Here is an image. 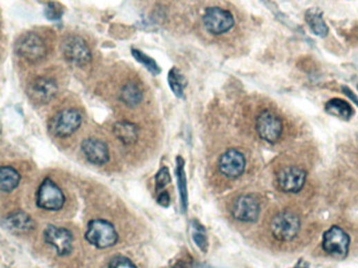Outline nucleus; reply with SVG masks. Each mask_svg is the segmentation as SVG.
I'll use <instances>...</instances> for the list:
<instances>
[{"instance_id":"nucleus-2","label":"nucleus","mask_w":358,"mask_h":268,"mask_svg":"<svg viewBox=\"0 0 358 268\" xmlns=\"http://www.w3.org/2000/svg\"><path fill=\"white\" fill-rule=\"evenodd\" d=\"M300 229V218L294 213L288 211L276 214L270 223L272 236L281 242L294 240L298 236Z\"/></svg>"},{"instance_id":"nucleus-8","label":"nucleus","mask_w":358,"mask_h":268,"mask_svg":"<svg viewBox=\"0 0 358 268\" xmlns=\"http://www.w3.org/2000/svg\"><path fill=\"white\" fill-rule=\"evenodd\" d=\"M65 202L64 194L61 189L50 178L44 180L37 194V204L39 208L48 211H59Z\"/></svg>"},{"instance_id":"nucleus-17","label":"nucleus","mask_w":358,"mask_h":268,"mask_svg":"<svg viewBox=\"0 0 358 268\" xmlns=\"http://www.w3.org/2000/svg\"><path fill=\"white\" fill-rule=\"evenodd\" d=\"M113 133L124 145H133L138 139V128L127 121L117 122L113 126Z\"/></svg>"},{"instance_id":"nucleus-20","label":"nucleus","mask_w":358,"mask_h":268,"mask_svg":"<svg viewBox=\"0 0 358 268\" xmlns=\"http://www.w3.org/2000/svg\"><path fill=\"white\" fill-rule=\"evenodd\" d=\"M325 111L329 115L339 117V119H346V121L351 119L352 115H353L351 105L341 99H332L328 101L325 105Z\"/></svg>"},{"instance_id":"nucleus-7","label":"nucleus","mask_w":358,"mask_h":268,"mask_svg":"<svg viewBox=\"0 0 358 268\" xmlns=\"http://www.w3.org/2000/svg\"><path fill=\"white\" fill-rule=\"evenodd\" d=\"M256 130L263 141L276 144L283 132V123L278 115L270 111H263L258 115Z\"/></svg>"},{"instance_id":"nucleus-25","label":"nucleus","mask_w":358,"mask_h":268,"mask_svg":"<svg viewBox=\"0 0 358 268\" xmlns=\"http://www.w3.org/2000/svg\"><path fill=\"white\" fill-rule=\"evenodd\" d=\"M109 268H138V266L124 256H115L109 262Z\"/></svg>"},{"instance_id":"nucleus-1","label":"nucleus","mask_w":358,"mask_h":268,"mask_svg":"<svg viewBox=\"0 0 358 268\" xmlns=\"http://www.w3.org/2000/svg\"><path fill=\"white\" fill-rule=\"evenodd\" d=\"M85 238L97 249H109L119 240L117 229L113 223L103 219L89 221Z\"/></svg>"},{"instance_id":"nucleus-12","label":"nucleus","mask_w":358,"mask_h":268,"mask_svg":"<svg viewBox=\"0 0 358 268\" xmlns=\"http://www.w3.org/2000/svg\"><path fill=\"white\" fill-rule=\"evenodd\" d=\"M44 240L56 249L59 256H67L73 251L74 237L68 229L64 227L48 225L44 231Z\"/></svg>"},{"instance_id":"nucleus-24","label":"nucleus","mask_w":358,"mask_h":268,"mask_svg":"<svg viewBox=\"0 0 358 268\" xmlns=\"http://www.w3.org/2000/svg\"><path fill=\"white\" fill-rule=\"evenodd\" d=\"M171 176L167 166H162V169L156 175V193L162 192L167 184H170Z\"/></svg>"},{"instance_id":"nucleus-3","label":"nucleus","mask_w":358,"mask_h":268,"mask_svg":"<svg viewBox=\"0 0 358 268\" xmlns=\"http://www.w3.org/2000/svg\"><path fill=\"white\" fill-rule=\"evenodd\" d=\"M82 123V115L77 109L59 111L50 122V131L57 137H67L75 133Z\"/></svg>"},{"instance_id":"nucleus-11","label":"nucleus","mask_w":358,"mask_h":268,"mask_svg":"<svg viewBox=\"0 0 358 268\" xmlns=\"http://www.w3.org/2000/svg\"><path fill=\"white\" fill-rule=\"evenodd\" d=\"M26 93L32 102L39 105L48 104L58 93V85L53 79L40 77L28 84Z\"/></svg>"},{"instance_id":"nucleus-26","label":"nucleus","mask_w":358,"mask_h":268,"mask_svg":"<svg viewBox=\"0 0 358 268\" xmlns=\"http://www.w3.org/2000/svg\"><path fill=\"white\" fill-rule=\"evenodd\" d=\"M156 200H158V204L164 207V208H168L171 204V197L167 191H162V192L158 193Z\"/></svg>"},{"instance_id":"nucleus-16","label":"nucleus","mask_w":358,"mask_h":268,"mask_svg":"<svg viewBox=\"0 0 358 268\" xmlns=\"http://www.w3.org/2000/svg\"><path fill=\"white\" fill-rule=\"evenodd\" d=\"M5 225L14 233H26L35 229V222L28 214L23 212L13 213L5 219Z\"/></svg>"},{"instance_id":"nucleus-14","label":"nucleus","mask_w":358,"mask_h":268,"mask_svg":"<svg viewBox=\"0 0 358 268\" xmlns=\"http://www.w3.org/2000/svg\"><path fill=\"white\" fill-rule=\"evenodd\" d=\"M306 172L299 166H286L276 176L279 188L285 193H298L304 188Z\"/></svg>"},{"instance_id":"nucleus-10","label":"nucleus","mask_w":358,"mask_h":268,"mask_svg":"<svg viewBox=\"0 0 358 268\" xmlns=\"http://www.w3.org/2000/svg\"><path fill=\"white\" fill-rule=\"evenodd\" d=\"M62 52L71 64L85 66L91 61V52L85 40L78 36H70L63 42Z\"/></svg>"},{"instance_id":"nucleus-22","label":"nucleus","mask_w":358,"mask_h":268,"mask_svg":"<svg viewBox=\"0 0 358 268\" xmlns=\"http://www.w3.org/2000/svg\"><path fill=\"white\" fill-rule=\"evenodd\" d=\"M122 102L128 107H135L142 102V93L140 86L135 83H128L122 87L121 90Z\"/></svg>"},{"instance_id":"nucleus-27","label":"nucleus","mask_w":358,"mask_h":268,"mask_svg":"<svg viewBox=\"0 0 358 268\" xmlns=\"http://www.w3.org/2000/svg\"><path fill=\"white\" fill-rule=\"evenodd\" d=\"M294 268H309L308 266L306 265V264L303 263V262H299L298 265L296 266V267Z\"/></svg>"},{"instance_id":"nucleus-13","label":"nucleus","mask_w":358,"mask_h":268,"mask_svg":"<svg viewBox=\"0 0 358 268\" xmlns=\"http://www.w3.org/2000/svg\"><path fill=\"white\" fill-rule=\"evenodd\" d=\"M245 157L236 149L227 150L219 158V171L229 180L239 178L245 171Z\"/></svg>"},{"instance_id":"nucleus-5","label":"nucleus","mask_w":358,"mask_h":268,"mask_svg":"<svg viewBox=\"0 0 358 268\" xmlns=\"http://www.w3.org/2000/svg\"><path fill=\"white\" fill-rule=\"evenodd\" d=\"M261 207L259 200L254 195H240L234 201L232 215L236 220L241 222L253 223L259 218Z\"/></svg>"},{"instance_id":"nucleus-15","label":"nucleus","mask_w":358,"mask_h":268,"mask_svg":"<svg viewBox=\"0 0 358 268\" xmlns=\"http://www.w3.org/2000/svg\"><path fill=\"white\" fill-rule=\"evenodd\" d=\"M83 153L91 164L103 166L107 164L111 158L109 149L104 142L97 139H87L82 143Z\"/></svg>"},{"instance_id":"nucleus-21","label":"nucleus","mask_w":358,"mask_h":268,"mask_svg":"<svg viewBox=\"0 0 358 268\" xmlns=\"http://www.w3.org/2000/svg\"><path fill=\"white\" fill-rule=\"evenodd\" d=\"M306 21L315 35L319 36V37H325L327 35L328 28H327L326 22L324 21V18L319 10H309L306 13Z\"/></svg>"},{"instance_id":"nucleus-9","label":"nucleus","mask_w":358,"mask_h":268,"mask_svg":"<svg viewBox=\"0 0 358 268\" xmlns=\"http://www.w3.org/2000/svg\"><path fill=\"white\" fill-rule=\"evenodd\" d=\"M350 238L348 233L339 227H330L324 233L323 249L335 258H345L349 251Z\"/></svg>"},{"instance_id":"nucleus-23","label":"nucleus","mask_w":358,"mask_h":268,"mask_svg":"<svg viewBox=\"0 0 358 268\" xmlns=\"http://www.w3.org/2000/svg\"><path fill=\"white\" fill-rule=\"evenodd\" d=\"M191 236L195 245L198 247L202 253H207L209 249V240H207V231L202 224L198 221L193 220L191 224Z\"/></svg>"},{"instance_id":"nucleus-18","label":"nucleus","mask_w":358,"mask_h":268,"mask_svg":"<svg viewBox=\"0 0 358 268\" xmlns=\"http://www.w3.org/2000/svg\"><path fill=\"white\" fill-rule=\"evenodd\" d=\"M176 176L180 206H182V212L186 213L188 209V182H187L186 171H185V162L182 157H177Z\"/></svg>"},{"instance_id":"nucleus-6","label":"nucleus","mask_w":358,"mask_h":268,"mask_svg":"<svg viewBox=\"0 0 358 268\" xmlns=\"http://www.w3.org/2000/svg\"><path fill=\"white\" fill-rule=\"evenodd\" d=\"M203 24L207 32L214 35H221L232 30L235 20L233 15L221 8H209L202 17Z\"/></svg>"},{"instance_id":"nucleus-19","label":"nucleus","mask_w":358,"mask_h":268,"mask_svg":"<svg viewBox=\"0 0 358 268\" xmlns=\"http://www.w3.org/2000/svg\"><path fill=\"white\" fill-rule=\"evenodd\" d=\"M20 182V174L12 166L0 168V192L10 193L17 188Z\"/></svg>"},{"instance_id":"nucleus-4","label":"nucleus","mask_w":358,"mask_h":268,"mask_svg":"<svg viewBox=\"0 0 358 268\" xmlns=\"http://www.w3.org/2000/svg\"><path fill=\"white\" fill-rule=\"evenodd\" d=\"M16 52L28 62L37 63L46 56V46L37 34L30 32L18 40Z\"/></svg>"}]
</instances>
